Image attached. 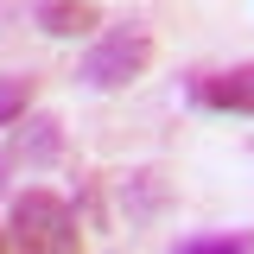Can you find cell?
I'll use <instances>...</instances> for the list:
<instances>
[{"mask_svg": "<svg viewBox=\"0 0 254 254\" xmlns=\"http://www.w3.org/2000/svg\"><path fill=\"white\" fill-rule=\"evenodd\" d=\"M0 19H6V0H0Z\"/></svg>", "mask_w": 254, "mask_h": 254, "instance_id": "obj_9", "label": "cell"}, {"mask_svg": "<svg viewBox=\"0 0 254 254\" xmlns=\"http://www.w3.org/2000/svg\"><path fill=\"white\" fill-rule=\"evenodd\" d=\"M19 159H32V165L58 159V121L51 115H26L19 121Z\"/></svg>", "mask_w": 254, "mask_h": 254, "instance_id": "obj_5", "label": "cell"}, {"mask_svg": "<svg viewBox=\"0 0 254 254\" xmlns=\"http://www.w3.org/2000/svg\"><path fill=\"white\" fill-rule=\"evenodd\" d=\"M6 254H83V222L58 190H19L6 210Z\"/></svg>", "mask_w": 254, "mask_h": 254, "instance_id": "obj_1", "label": "cell"}, {"mask_svg": "<svg viewBox=\"0 0 254 254\" xmlns=\"http://www.w3.org/2000/svg\"><path fill=\"white\" fill-rule=\"evenodd\" d=\"M185 95L203 115H254V64L197 70V76H185Z\"/></svg>", "mask_w": 254, "mask_h": 254, "instance_id": "obj_3", "label": "cell"}, {"mask_svg": "<svg viewBox=\"0 0 254 254\" xmlns=\"http://www.w3.org/2000/svg\"><path fill=\"white\" fill-rule=\"evenodd\" d=\"M32 95H38V76H0V127H19L32 115Z\"/></svg>", "mask_w": 254, "mask_h": 254, "instance_id": "obj_6", "label": "cell"}, {"mask_svg": "<svg viewBox=\"0 0 254 254\" xmlns=\"http://www.w3.org/2000/svg\"><path fill=\"white\" fill-rule=\"evenodd\" d=\"M32 13H38V32H51V38H83L102 19V0H38Z\"/></svg>", "mask_w": 254, "mask_h": 254, "instance_id": "obj_4", "label": "cell"}, {"mask_svg": "<svg viewBox=\"0 0 254 254\" xmlns=\"http://www.w3.org/2000/svg\"><path fill=\"white\" fill-rule=\"evenodd\" d=\"M0 190H6V159H0Z\"/></svg>", "mask_w": 254, "mask_h": 254, "instance_id": "obj_8", "label": "cell"}, {"mask_svg": "<svg viewBox=\"0 0 254 254\" xmlns=\"http://www.w3.org/2000/svg\"><path fill=\"white\" fill-rule=\"evenodd\" d=\"M0 254H6V235H0Z\"/></svg>", "mask_w": 254, "mask_h": 254, "instance_id": "obj_10", "label": "cell"}, {"mask_svg": "<svg viewBox=\"0 0 254 254\" xmlns=\"http://www.w3.org/2000/svg\"><path fill=\"white\" fill-rule=\"evenodd\" d=\"M146 64H153V26H146V19H115V26L83 51L76 83L95 89V95H108V89H127L133 76H146Z\"/></svg>", "mask_w": 254, "mask_h": 254, "instance_id": "obj_2", "label": "cell"}, {"mask_svg": "<svg viewBox=\"0 0 254 254\" xmlns=\"http://www.w3.org/2000/svg\"><path fill=\"white\" fill-rule=\"evenodd\" d=\"M172 254H254V235H248V229H229V235H190V242H178Z\"/></svg>", "mask_w": 254, "mask_h": 254, "instance_id": "obj_7", "label": "cell"}]
</instances>
